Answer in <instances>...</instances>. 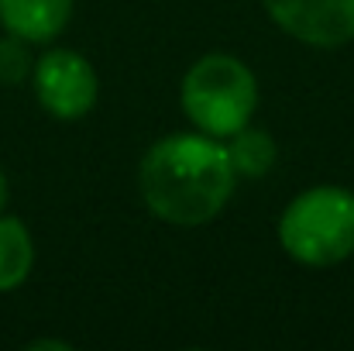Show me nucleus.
<instances>
[{"mask_svg":"<svg viewBox=\"0 0 354 351\" xmlns=\"http://www.w3.org/2000/svg\"><path fill=\"white\" fill-rule=\"evenodd\" d=\"M234 183L227 148L210 134H169L145 152L138 169L145 207L176 228L210 224L231 204Z\"/></svg>","mask_w":354,"mask_h":351,"instance_id":"obj_1","label":"nucleus"},{"mask_svg":"<svg viewBox=\"0 0 354 351\" xmlns=\"http://www.w3.org/2000/svg\"><path fill=\"white\" fill-rule=\"evenodd\" d=\"M279 244L310 269H330L354 255V193L324 183L292 197L279 217Z\"/></svg>","mask_w":354,"mask_h":351,"instance_id":"obj_2","label":"nucleus"},{"mask_svg":"<svg viewBox=\"0 0 354 351\" xmlns=\"http://www.w3.org/2000/svg\"><path fill=\"white\" fill-rule=\"evenodd\" d=\"M183 114L200 134L227 141L234 131L251 124L258 107V80L254 73L224 52H210L183 76Z\"/></svg>","mask_w":354,"mask_h":351,"instance_id":"obj_3","label":"nucleus"},{"mask_svg":"<svg viewBox=\"0 0 354 351\" xmlns=\"http://www.w3.org/2000/svg\"><path fill=\"white\" fill-rule=\"evenodd\" d=\"M38 104L59 120H80L97 107L100 80L86 55L73 48H48L31 69Z\"/></svg>","mask_w":354,"mask_h":351,"instance_id":"obj_4","label":"nucleus"},{"mask_svg":"<svg viewBox=\"0 0 354 351\" xmlns=\"http://www.w3.org/2000/svg\"><path fill=\"white\" fill-rule=\"evenodd\" d=\"M268 17L303 45L341 48L354 38V0H261Z\"/></svg>","mask_w":354,"mask_h":351,"instance_id":"obj_5","label":"nucleus"},{"mask_svg":"<svg viewBox=\"0 0 354 351\" xmlns=\"http://www.w3.org/2000/svg\"><path fill=\"white\" fill-rule=\"evenodd\" d=\"M73 17V0H0V24L7 35L28 45L52 42L66 31Z\"/></svg>","mask_w":354,"mask_h":351,"instance_id":"obj_6","label":"nucleus"},{"mask_svg":"<svg viewBox=\"0 0 354 351\" xmlns=\"http://www.w3.org/2000/svg\"><path fill=\"white\" fill-rule=\"evenodd\" d=\"M35 265V244L17 217H0V293L17 289Z\"/></svg>","mask_w":354,"mask_h":351,"instance_id":"obj_7","label":"nucleus"},{"mask_svg":"<svg viewBox=\"0 0 354 351\" xmlns=\"http://www.w3.org/2000/svg\"><path fill=\"white\" fill-rule=\"evenodd\" d=\"M224 148H227V159H231L234 172L244 176V179L265 176L272 169V162H275V141H272V134L261 131V127H251V124H244L241 131H234Z\"/></svg>","mask_w":354,"mask_h":351,"instance_id":"obj_8","label":"nucleus"},{"mask_svg":"<svg viewBox=\"0 0 354 351\" xmlns=\"http://www.w3.org/2000/svg\"><path fill=\"white\" fill-rule=\"evenodd\" d=\"M31 55H28V42L24 38H3L0 42V83H24L31 76Z\"/></svg>","mask_w":354,"mask_h":351,"instance_id":"obj_9","label":"nucleus"},{"mask_svg":"<svg viewBox=\"0 0 354 351\" xmlns=\"http://www.w3.org/2000/svg\"><path fill=\"white\" fill-rule=\"evenodd\" d=\"M28 348H31V351H41V348H59V351H69V341H31Z\"/></svg>","mask_w":354,"mask_h":351,"instance_id":"obj_10","label":"nucleus"},{"mask_svg":"<svg viewBox=\"0 0 354 351\" xmlns=\"http://www.w3.org/2000/svg\"><path fill=\"white\" fill-rule=\"evenodd\" d=\"M3 204H7V179H3V172H0V210H3Z\"/></svg>","mask_w":354,"mask_h":351,"instance_id":"obj_11","label":"nucleus"}]
</instances>
